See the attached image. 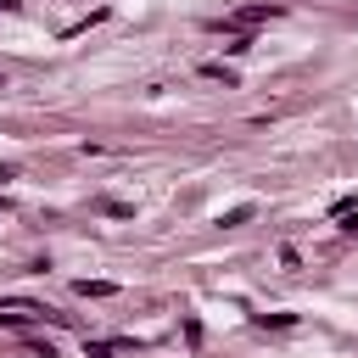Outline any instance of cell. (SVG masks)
Listing matches in <instances>:
<instances>
[{
    "instance_id": "5b68a950",
    "label": "cell",
    "mask_w": 358,
    "mask_h": 358,
    "mask_svg": "<svg viewBox=\"0 0 358 358\" xmlns=\"http://www.w3.org/2000/svg\"><path fill=\"white\" fill-rule=\"evenodd\" d=\"M246 218H252V207H229L218 224H224V229H235V224H246Z\"/></svg>"
},
{
    "instance_id": "52a82bcc",
    "label": "cell",
    "mask_w": 358,
    "mask_h": 358,
    "mask_svg": "<svg viewBox=\"0 0 358 358\" xmlns=\"http://www.w3.org/2000/svg\"><path fill=\"white\" fill-rule=\"evenodd\" d=\"M90 352H95V358H112V347H90Z\"/></svg>"
},
{
    "instance_id": "7a4b0ae2",
    "label": "cell",
    "mask_w": 358,
    "mask_h": 358,
    "mask_svg": "<svg viewBox=\"0 0 358 358\" xmlns=\"http://www.w3.org/2000/svg\"><path fill=\"white\" fill-rule=\"evenodd\" d=\"M201 78H213V84L235 90V67H224V62H207V67H201Z\"/></svg>"
},
{
    "instance_id": "277c9868",
    "label": "cell",
    "mask_w": 358,
    "mask_h": 358,
    "mask_svg": "<svg viewBox=\"0 0 358 358\" xmlns=\"http://www.w3.org/2000/svg\"><path fill=\"white\" fill-rule=\"evenodd\" d=\"M336 224H341V229H358V207L341 201V207H336Z\"/></svg>"
},
{
    "instance_id": "9c48e42d",
    "label": "cell",
    "mask_w": 358,
    "mask_h": 358,
    "mask_svg": "<svg viewBox=\"0 0 358 358\" xmlns=\"http://www.w3.org/2000/svg\"><path fill=\"white\" fill-rule=\"evenodd\" d=\"M0 90H6V78H0Z\"/></svg>"
},
{
    "instance_id": "3957f363",
    "label": "cell",
    "mask_w": 358,
    "mask_h": 358,
    "mask_svg": "<svg viewBox=\"0 0 358 358\" xmlns=\"http://www.w3.org/2000/svg\"><path fill=\"white\" fill-rule=\"evenodd\" d=\"M117 285L112 280H78V296H112Z\"/></svg>"
},
{
    "instance_id": "8992f818",
    "label": "cell",
    "mask_w": 358,
    "mask_h": 358,
    "mask_svg": "<svg viewBox=\"0 0 358 358\" xmlns=\"http://www.w3.org/2000/svg\"><path fill=\"white\" fill-rule=\"evenodd\" d=\"M257 324H263V330H268V324H274V330H285V324H296V319H291V313H263Z\"/></svg>"
},
{
    "instance_id": "6da1fadb",
    "label": "cell",
    "mask_w": 358,
    "mask_h": 358,
    "mask_svg": "<svg viewBox=\"0 0 358 358\" xmlns=\"http://www.w3.org/2000/svg\"><path fill=\"white\" fill-rule=\"evenodd\" d=\"M274 17H280V6H241L229 28H257V22H274Z\"/></svg>"
},
{
    "instance_id": "ba28073f",
    "label": "cell",
    "mask_w": 358,
    "mask_h": 358,
    "mask_svg": "<svg viewBox=\"0 0 358 358\" xmlns=\"http://www.w3.org/2000/svg\"><path fill=\"white\" fill-rule=\"evenodd\" d=\"M11 6H17V0H0V11H11Z\"/></svg>"
}]
</instances>
